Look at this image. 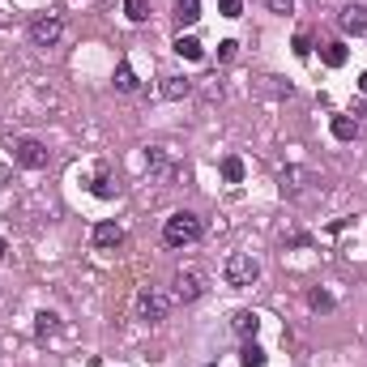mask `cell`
Listing matches in <instances>:
<instances>
[{"label":"cell","instance_id":"cell-22","mask_svg":"<svg viewBox=\"0 0 367 367\" xmlns=\"http://www.w3.org/2000/svg\"><path fill=\"white\" fill-rule=\"evenodd\" d=\"M124 18L141 26V22L149 18V0H124Z\"/></svg>","mask_w":367,"mask_h":367},{"label":"cell","instance_id":"cell-13","mask_svg":"<svg viewBox=\"0 0 367 367\" xmlns=\"http://www.w3.org/2000/svg\"><path fill=\"white\" fill-rule=\"evenodd\" d=\"M321 60H325L329 69H342V65L350 60V47H346L342 39H333V43H321Z\"/></svg>","mask_w":367,"mask_h":367},{"label":"cell","instance_id":"cell-30","mask_svg":"<svg viewBox=\"0 0 367 367\" xmlns=\"http://www.w3.org/2000/svg\"><path fill=\"white\" fill-rule=\"evenodd\" d=\"M359 94H367V73H363V77H359Z\"/></svg>","mask_w":367,"mask_h":367},{"label":"cell","instance_id":"cell-24","mask_svg":"<svg viewBox=\"0 0 367 367\" xmlns=\"http://www.w3.org/2000/svg\"><path fill=\"white\" fill-rule=\"evenodd\" d=\"M265 90H269V94H278V98H291V94H295V86H291V81H282V77H265Z\"/></svg>","mask_w":367,"mask_h":367},{"label":"cell","instance_id":"cell-12","mask_svg":"<svg viewBox=\"0 0 367 367\" xmlns=\"http://www.w3.org/2000/svg\"><path fill=\"white\" fill-rule=\"evenodd\" d=\"M231 329H235V338H243V342H252L256 333H260V316H256V312H235V316H231Z\"/></svg>","mask_w":367,"mask_h":367},{"label":"cell","instance_id":"cell-18","mask_svg":"<svg viewBox=\"0 0 367 367\" xmlns=\"http://www.w3.org/2000/svg\"><path fill=\"white\" fill-rule=\"evenodd\" d=\"M239 363H243V367H265V363H269V354L260 350V346H256V338H252V342H243V350H239Z\"/></svg>","mask_w":367,"mask_h":367},{"label":"cell","instance_id":"cell-26","mask_svg":"<svg viewBox=\"0 0 367 367\" xmlns=\"http://www.w3.org/2000/svg\"><path fill=\"white\" fill-rule=\"evenodd\" d=\"M295 56H299V60H307V56H312V34H307V30H299V34H295Z\"/></svg>","mask_w":367,"mask_h":367},{"label":"cell","instance_id":"cell-10","mask_svg":"<svg viewBox=\"0 0 367 367\" xmlns=\"http://www.w3.org/2000/svg\"><path fill=\"white\" fill-rule=\"evenodd\" d=\"M90 243H94V248H102V252H112V248H120V243H124V227H120V222H94Z\"/></svg>","mask_w":367,"mask_h":367},{"label":"cell","instance_id":"cell-8","mask_svg":"<svg viewBox=\"0 0 367 367\" xmlns=\"http://www.w3.org/2000/svg\"><path fill=\"white\" fill-rule=\"evenodd\" d=\"M145 171H149V180H159V184H163V180H171V175H175L171 154H167L163 145H149V149H145Z\"/></svg>","mask_w":367,"mask_h":367},{"label":"cell","instance_id":"cell-9","mask_svg":"<svg viewBox=\"0 0 367 367\" xmlns=\"http://www.w3.org/2000/svg\"><path fill=\"white\" fill-rule=\"evenodd\" d=\"M307 184H312V171H303V167H286V171L278 175V192H282V196H291V201H295V196H303V192H307Z\"/></svg>","mask_w":367,"mask_h":367},{"label":"cell","instance_id":"cell-20","mask_svg":"<svg viewBox=\"0 0 367 367\" xmlns=\"http://www.w3.org/2000/svg\"><path fill=\"white\" fill-rule=\"evenodd\" d=\"M329 128H333L338 141H354V137H359V120H350V116H333Z\"/></svg>","mask_w":367,"mask_h":367},{"label":"cell","instance_id":"cell-23","mask_svg":"<svg viewBox=\"0 0 367 367\" xmlns=\"http://www.w3.org/2000/svg\"><path fill=\"white\" fill-rule=\"evenodd\" d=\"M222 180L227 184H239L243 180V159H235V154H231V159H222Z\"/></svg>","mask_w":367,"mask_h":367},{"label":"cell","instance_id":"cell-3","mask_svg":"<svg viewBox=\"0 0 367 367\" xmlns=\"http://www.w3.org/2000/svg\"><path fill=\"white\" fill-rule=\"evenodd\" d=\"M222 278H227V286H252L256 278H260V260L252 256V252H231L227 260H222Z\"/></svg>","mask_w":367,"mask_h":367},{"label":"cell","instance_id":"cell-11","mask_svg":"<svg viewBox=\"0 0 367 367\" xmlns=\"http://www.w3.org/2000/svg\"><path fill=\"white\" fill-rule=\"evenodd\" d=\"M159 94H163V98H171V102H180V98H192V94H196V81H192V77H163Z\"/></svg>","mask_w":367,"mask_h":367},{"label":"cell","instance_id":"cell-21","mask_svg":"<svg viewBox=\"0 0 367 367\" xmlns=\"http://www.w3.org/2000/svg\"><path fill=\"white\" fill-rule=\"evenodd\" d=\"M56 329H60V316H56V312H47V307H43L39 316H34V333H39V338H47V333H56Z\"/></svg>","mask_w":367,"mask_h":367},{"label":"cell","instance_id":"cell-2","mask_svg":"<svg viewBox=\"0 0 367 367\" xmlns=\"http://www.w3.org/2000/svg\"><path fill=\"white\" fill-rule=\"evenodd\" d=\"M171 307H175V295H171L167 286H141V291H137V316L149 321V325L167 321Z\"/></svg>","mask_w":367,"mask_h":367},{"label":"cell","instance_id":"cell-14","mask_svg":"<svg viewBox=\"0 0 367 367\" xmlns=\"http://www.w3.org/2000/svg\"><path fill=\"white\" fill-rule=\"evenodd\" d=\"M90 192H94V196H102V201H112V196H116V180H112V171H107V167H98V171H94Z\"/></svg>","mask_w":367,"mask_h":367},{"label":"cell","instance_id":"cell-29","mask_svg":"<svg viewBox=\"0 0 367 367\" xmlns=\"http://www.w3.org/2000/svg\"><path fill=\"white\" fill-rule=\"evenodd\" d=\"M269 9H274V13H282V18H286V13H295V0H269Z\"/></svg>","mask_w":367,"mask_h":367},{"label":"cell","instance_id":"cell-15","mask_svg":"<svg viewBox=\"0 0 367 367\" xmlns=\"http://www.w3.org/2000/svg\"><path fill=\"white\" fill-rule=\"evenodd\" d=\"M175 56H184V60H205V47H201L196 34H180V39H175Z\"/></svg>","mask_w":367,"mask_h":367},{"label":"cell","instance_id":"cell-1","mask_svg":"<svg viewBox=\"0 0 367 367\" xmlns=\"http://www.w3.org/2000/svg\"><path fill=\"white\" fill-rule=\"evenodd\" d=\"M201 235H205V222H201V214H192V209H175V214L163 222V239L171 248H192V243H201Z\"/></svg>","mask_w":367,"mask_h":367},{"label":"cell","instance_id":"cell-32","mask_svg":"<svg viewBox=\"0 0 367 367\" xmlns=\"http://www.w3.org/2000/svg\"><path fill=\"white\" fill-rule=\"evenodd\" d=\"M205 367H218V363H205Z\"/></svg>","mask_w":367,"mask_h":367},{"label":"cell","instance_id":"cell-28","mask_svg":"<svg viewBox=\"0 0 367 367\" xmlns=\"http://www.w3.org/2000/svg\"><path fill=\"white\" fill-rule=\"evenodd\" d=\"M235 47H239L235 39H222V43H218V60H235Z\"/></svg>","mask_w":367,"mask_h":367},{"label":"cell","instance_id":"cell-6","mask_svg":"<svg viewBox=\"0 0 367 367\" xmlns=\"http://www.w3.org/2000/svg\"><path fill=\"white\" fill-rule=\"evenodd\" d=\"M65 39V18L60 13H39L30 22V43L34 47H56Z\"/></svg>","mask_w":367,"mask_h":367},{"label":"cell","instance_id":"cell-7","mask_svg":"<svg viewBox=\"0 0 367 367\" xmlns=\"http://www.w3.org/2000/svg\"><path fill=\"white\" fill-rule=\"evenodd\" d=\"M338 26H342V34H354V39L367 34V5H363V0H350V5H342Z\"/></svg>","mask_w":367,"mask_h":367},{"label":"cell","instance_id":"cell-25","mask_svg":"<svg viewBox=\"0 0 367 367\" xmlns=\"http://www.w3.org/2000/svg\"><path fill=\"white\" fill-rule=\"evenodd\" d=\"M196 90H201V94H205L209 102H214V98H222V81H218V77H205V81H201Z\"/></svg>","mask_w":367,"mask_h":367},{"label":"cell","instance_id":"cell-27","mask_svg":"<svg viewBox=\"0 0 367 367\" xmlns=\"http://www.w3.org/2000/svg\"><path fill=\"white\" fill-rule=\"evenodd\" d=\"M218 13L222 18H239L243 13V0H218Z\"/></svg>","mask_w":367,"mask_h":367},{"label":"cell","instance_id":"cell-19","mask_svg":"<svg viewBox=\"0 0 367 367\" xmlns=\"http://www.w3.org/2000/svg\"><path fill=\"white\" fill-rule=\"evenodd\" d=\"M307 307H312V312H333L338 299H333L329 291H321V286H312V291H307Z\"/></svg>","mask_w":367,"mask_h":367},{"label":"cell","instance_id":"cell-4","mask_svg":"<svg viewBox=\"0 0 367 367\" xmlns=\"http://www.w3.org/2000/svg\"><path fill=\"white\" fill-rule=\"evenodd\" d=\"M205 286H209V278H205V269H196V265H184V269H175V278H171L175 303H196V299L205 295Z\"/></svg>","mask_w":367,"mask_h":367},{"label":"cell","instance_id":"cell-17","mask_svg":"<svg viewBox=\"0 0 367 367\" xmlns=\"http://www.w3.org/2000/svg\"><path fill=\"white\" fill-rule=\"evenodd\" d=\"M175 22L180 26H196L201 22V0H175Z\"/></svg>","mask_w":367,"mask_h":367},{"label":"cell","instance_id":"cell-5","mask_svg":"<svg viewBox=\"0 0 367 367\" xmlns=\"http://www.w3.org/2000/svg\"><path fill=\"white\" fill-rule=\"evenodd\" d=\"M13 163L26 167V171H43V167L51 163V149H47L43 141H34V137H18V141H13Z\"/></svg>","mask_w":367,"mask_h":367},{"label":"cell","instance_id":"cell-16","mask_svg":"<svg viewBox=\"0 0 367 367\" xmlns=\"http://www.w3.org/2000/svg\"><path fill=\"white\" fill-rule=\"evenodd\" d=\"M116 90H120V94H137V90H141V81H137V73H133L128 60L116 65Z\"/></svg>","mask_w":367,"mask_h":367},{"label":"cell","instance_id":"cell-31","mask_svg":"<svg viewBox=\"0 0 367 367\" xmlns=\"http://www.w3.org/2000/svg\"><path fill=\"white\" fill-rule=\"evenodd\" d=\"M5 252H9V243H5V235H0V260H5Z\"/></svg>","mask_w":367,"mask_h":367}]
</instances>
